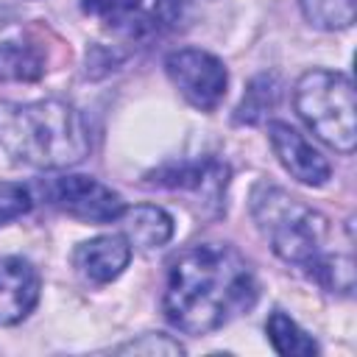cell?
<instances>
[{"mask_svg": "<svg viewBox=\"0 0 357 357\" xmlns=\"http://www.w3.org/2000/svg\"><path fill=\"white\" fill-rule=\"evenodd\" d=\"M50 204L84 223H112L123 215L120 192L92 176H61L50 184Z\"/></svg>", "mask_w": 357, "mask_h": 357, "instance_id": "obj_6", "label": "cell"}, {"mask_svg": "<svg viewBox=\"0 0 357 357\" xmlns=\"http://www.w3.org/2000/svg\"><path fill=\"white\" fill-rule=\"evenodd\" d=\"M265 332H268V340L271 346L284 354V357H310V354H318V343L312 340V335H307L287 312L282 310H273L268 315V324H265Z\"/></svg>", "mask_w": 357, "mask_h": 357, "instance_id": "obj_13", "label": "cell"}, {"mask_svg": "<svg viewBox=\"0 0 357 357\" xmlns=\"http://www.w3.org/2000/svg\"><path fill=\"white\" fill-rule=\"evenodd\" d=\"M310 25L321 31H343L354 22L357 0H298Z\"/></svg>", "mask_w": 357, "mask_h": 357, "instance_id": "obj_16", "label": "cell"}, {"mask_svg": "<svg viewBox=\"0 0 357 357\" xmlns=\"http://www.w3.org/2000/svg\"><path fill=\"white\" fill-rule=\"evenodd\" d=\"M167 78L198 112H215L229 89V73L218 56L201 47H181L165 59Z\"/></svg>", "mask_w": 357, "mask_h": 357, "instance_id": "obj_5", "label": "cell"}, {"mask_svg": "<svg viewBox=\"0 0 357 357\" xmlns=\"http://www.w3.org/2000/svg\"><path fill=\"white\" fill-rule=\"evenodd\" d=\"M131 259V243L126 234H100L86 243H81L73 251V265L78 268L81 276H86L95 284L114 282Z\"/></svg>", "mask_w": 357, "mask_h": 357, "instance_id": "obj_10", "label": "cell"}, {"mask_svg": "<svg viewBox=\"0 0 357 357\" xmlns=\"http://www.w3.org/2000/svg\"><path fill=\"white\" fill-rule=\"evenodd\" d=\"M123 223V234L131 243V248H142V251H153L162 248L165 243H170L173 237V218L153 204H139L131 209H123V215L117 218Z\"/></svg>", "mask_w": 357, "mask_h": 357, "instance_id": "obj_11", "label": "cell"}, {"mask_svg": "<svg viewBox=\"0 0 357 357\" xmlns=\"http://www.w3.org/2000/svg\"><path fill=\"white\" fill-rule=\"evenodd\" d=\"M279 89L282 86H279V81L273 75H257L248 84V89H245V95H243V100L237 106L234 120L237 123H248V126L265 120V114H271V109L279 103Z\"/></svg>", "mask_w": 357, "mask_h": 357, "instance_id": "obj_14", "label": "cell"}, {"mask_svg": "<svg viewBox=\"0 0 357 357\" xmlns=\"http://www.w3.org/2000/svg\"><path fill=\"white\" fill-rule=\"evenodd\" d=\"M293 106L310 131L340 153L357 145V103L354 84L337 70H310L296 81Z\"/></svg>", "mask_w": 357, "mask_h": 357, "instance_id": "obj_4", "label": "cell"}, {"mask_svg": "<svg viewBox=\"0 0 357 357\" xmlns=\"http://www.w3.org/2000/svg\"><path fill=\"white\" fill-rule=\"evenodd\" d=\"M31 206H33V198L28 187L17 181H0V226L14 218H22Z\"/></svg>", "mask_w": 357, "mask_h": 357, "instance_id": "obj_18", "label": "cell"}, {"mask_svg": "<svg viewBox=\"0 0 357 357\" xmlns=\"http://www.w3.org/2000/svg\"><path fill=\"white\" fill-rule=\"evenodd\" d=\"M120 354H184V346L162 332H148L137 340H128L117 349Z\"/></svg>", "mask_w": 357, "mask_h": 357, "instance_id": "obj_19", "label": "cell"}, {"mask_svg": "<svg viewBox=\"0 0 357 357\" xmlns=\"http://www.w3.org/2000/svg\"><path fill=\"white\" fill-rule=\"evenodd\" d=\"M81 8L114 28L128 31L131 22L139 17V0H81Z\"/></svg>", "mask_w": 357, "mask_h": 357, "instance_id": "obj_17", "label": "cell"}, {"mask_svg": "<svg viewBox=\"0 0 357 357\" xmlns=\"http://www.w3.org/2000/svg\"><path fill=\"white\" fill-rule=\"evenodd\" d=\"M153 187H167V190H187L204 198V204L220 206L229 184V167L218 159H204V162H181V165H165L148 176Z\"/></svg>", "mask_w": 357, "mask_h": 357, "instance_id": "obj_8", "label": "cell"}, {"mask_svg": "<svg viewBox=\"0 0 357 357\" xmlns=\"http://www.w3.org/2000/svg\"><path fill=\"white\" fill-rule=\"evenodd\" d=\"M307 271L329 293L349 296L354 290V259L349 254H321Z\"/></svg>", "mask_w": 357, "mask_h": 357, "instance_id": "obj_15", "label": "cell"}, {"mask_svg": "<svg viewBox=\"0 0 357 357\" xmlns=\"http://www.w3.org/2000/svg\"><path fill=\"white\" fill-rule=\"evenodd\" d=\"M0 148L42 170H64L86 159L89 128L84 114L67 100L0 103Z\"/></svg>", "mask_w": 357, "mask_h": 357, "instance_id": "obj_2", "label": "cell"}, {"mask_svg": "<svg viewBox=\"0 0 357 357\" xmlns=\"http://www.w3.org/2000/svg\"><path fill=\"white\" fill-rule=\"evenodd\" d=\"M268 139H271L276 159L282 162V167L296 181L310 184V187H321L332 176V165L326 162V156L318 148H312V142L304 134H298L290 123L271 120L268 123Z\"/></svg>", "mask_w": 357, "mask_h": 357, "instance_id": "obj_7", "label": "cell"}, {"mask_svg": "<svg viewBox=\"0 0 357 357\" xmlns=\"http://www.w3.org/2000/svg\"><path fill=\"white\" fill-rule=\"evenodd\" d=\"M45 53L22 39L0 42V84H28L45 75Z\"/></svg>", "mask_w": 357, "mask_h": 357, "instance_id": "obj_12", "label": "cell"}, {"mask_svg": "<svg viewBox=\"0 0 357 357\" xmlns=\"http://www.w3.org/2000/svg\"><path fill=\"white\" fill-rule=\"evenodd\" d=\"M251 215L273 254L287 265L310 268L324 254L329 220L287 190L259 184L251 192Z\"/></svg>", "mask_w": 357, "mask_h": 357, "instance_id": "obj_3", "label": "cell"}, {"mask_svg": "<svg viewBox=\"0 0 357 357\" xmlns=\"http://www.w3.org/2000/svg\"><path fill=\"white\" fill-rule=\"evenodd\" d=\"M257 293V276L234 245L198 243L170 262L162 310L181 332L209 335L248 312Z\"/></svg>", "mask_w": 357, "mask_h": 357, "instance_id": "obj_1", "label": "cell"}, {"mask_svg": "<svg viewBox=\"0 0 357 357\" xmlns=\"http://www.w3.org/2000/svg\"><path fill=\"white\" fill-rule=\"evenodd\" d=\"M39 301V273L22 257L0 259V326L20 324Z\"/></svg>", "mask_w": 357, "mask_h": 357, "instance_id": "obj_9", "label": "cell"}]
</instances>
